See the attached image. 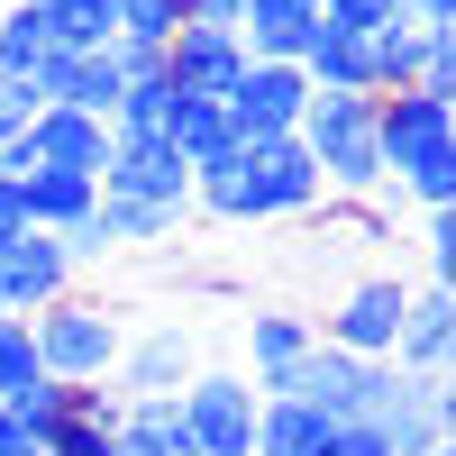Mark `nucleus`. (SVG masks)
Here are the masks:
<instances>
[{"mask_svg":"<svg viewBox=\"0 0 456 456\" xmlns=\"http://www.w3.org/2000/svg\"><path fill=\"white\" fill-rule=\"evenodd\" d=\"M37 110H46V101H37L28 83H10V73H0V146H10V137H28V119H37Z\"/></svg>","mask_w":456,"mask_h":456,"instance_id":"35","label":"nucleus"},{"mask_svg":"<svg viewBox=\"0 0 456 456\" xmlns=\"http://www.w3.org/2000/svg\"><path fill=\"white\" fill-rule=\"evenodd\" d=\"M320 19H338V28H393L411 10H402V0H320Z\"/></svg>","mask_w":456,"mask_h":456,"instance_id":"33","label":"nucleus"},{"mask_svg":"<svg viewBox=\"0 0 456 456\" xmlns=\"http://www.w3.org/2000/svg\"><path fill=\"white\" fill-rule=\"evenodd\" d=\"M183 429H192V456H256V384L228 365H201L192 384L174 393Z\"/></svg>","mask_w":456,"mask_h":456,"instance_id":"5","label":"nucleus"},{"mask_svg":"<svg viewBox=\"0 0 456 456\" xmlns=\"http://www.w3.org/2000/svg\"><path fill=\"white\" fill-rule=\"evenodd\" d=\"M402 311H411V283L384 265V274L347 283V292H338V301H329V311H320L311 329L329 338V347H347V356H374V365H384V356H393V329H402Z\"/></svg>","mask_w":456,"mask_h":456,"instance_id":"6","label":"nucleus"},{"mask_svg":"<svg viewBox=\"0 0 456 456\" xmlns=\"http://www.w3.org/2000/svg\"><path fill=\"white\" fill-rule=\"evenodd\" d=\"M46 456H119V447H110V420H73L64 411V420L46 429Z\"/></svg>","mask_w":456,"mask_h":456,"instance_id":"30","label":"nucleus"},{"mask_svg":"<svg viewBox=\"0 0 456 456\" xmlns=\"http://www.w3.org/2000/svg\"><path fill=\"white\" fill-rule=\"evenodd\" d=\"M301 73H311V92H374L365 28H338V19H320V28H311V46H301Z\"/></svg>","mask_w":456,"mask_h":456,"instance_id":"18","label":"nucleus"},{"mask_svg":"<svg viewBox=\"0 0 456 456\" xmlns=\"http://www.w3.org/2000/svg\"><path fill=\"white\" fill-rule=\"evenodd\" d=\"M447 265H456V219L429 210V228H420V283H447Z\"/></svg>","mask_w":456,"mask_h":456,"instance_id":"32","label":"nucleus"},{"mask_svg":"<svg viewBox=\"0 0 456 456\" xmlns=\"http://www.w3.org/2000/svg\"><path fill=\"white\" fill-rule=\"evenodd\" d=\"M374 374H384L374 356H347V347H329V338H320V347L301 356L265 402H311L320 420H365V411H374Z\"/></svg>","mask_w":456,"mask_h":456,"instance_id":"8","label":"nucleus"},{"mask_svg":"<svg viewBox=\"0 0 456 456\" xmlns=\"http://www.w3.org/2000/svg\"><path fill=\"white\" fill-rule=\"evenodd\" d=\"M311 228H320V256H374V247H393V219L374 201H320Z\"/></svg>","mask_w":456,"mask_h":456,"instance_id":"23","label":"nucleus"},{"mask_svg":"<svg viewBox=\"0 0 456 456\" xmlns=\"http://www.w3.org/2000/svg\"><path fill=\"white\" fill-rule=\"evenodd\" d=\"M19 192H28V228H73V219L101 201V183L92 174H64V165H37Z\"/></svg>","mask_w":456,"mask_h":456,"instance_id":"22","label":"nucleus"},{"mask_svg":"<svg viewBox=\"0 0 456 456\" xmlns=\"http://www.w3.org/2000/svg\"><path fill=\"white\" fill-rule=\"evenodd\" d=\"M0 411H10V420H19V429H28L37 447H46V429L64 420V384H28V393H10Z\"/></svg>","mask_w":456,"mask_h":456,"instance_id":"29","label":"nucleus"},{"mask_svg":"<svg viewBox=\"0 0 456 456\" xmlns=\"http://www.w3.org/2000/svg\"><path fill=\"white\" fill-rule=\"evenodd\" d=\"M420 55H429V28H420V19L365 28V64H374V92H420Z\"/></svg>","mask_w":456,"mask_h":456,"instance_id":"20","label":"nucleus"},{"mask_svg":"<svg viewBox=\"0 0 456 456\" xmlns=\"http://www.w3.org/2000/svg\"><path fill=\"white\" fill-rule=\"evenodd\" d=\"M256 456H265V447H256Z\"/></svg>","mask_w":456,"mask_h":456,"instance_id":"42","label":"nucleus"},{"mask_svg":"<svg viewBox=\"0 0 456 456\" xmlns=\"http://www.w3.org/2000/svg\"><path fill=\"white\" fill-rule=\"evenodd\" d=\"M374 429H384L393 456H420V447H447V374H402L384 365L374 374Z\"/></svg>","mask_w":456,"mask_h":456,"instance_id":"7","label":"nucleus"},{"mask_svg":"<svg viewBox=\"0 0 456 456\" xmlns=\"http://www.w3.org/2000/svg\"><path fill=\"white\" fill-rule=\"evenodd\" d=\"M28 338H37L46 384H110V374H119V347H128L119 311H110V301H92V292L46 301V311L28 320Z\"/></svg>","mask_w":456,"mask_h":456,"instance_id":"4","label":"nucleus"},{"mask_svg":"<svg viewBox=\"0 0 456 456\" xmlns=\"http://www.w3.org/2000/svg\"><path fill=\"white\" fill-rule=\"evenodd\" d=\"M311 28H320V10H301V0H247L238 46H247V64H301Z\"/></svg>","mask_w":456,"mask_h":456,"instance_id":"17","label":"nucleus"},{"mask_svg":"<svg viewBox=\"0 0 456 456\" xmlns=\"http://www.w3.org/2000/svg\"><path fill=\"white\" fill-rule=\"evenodd\" d=\"M37 19H46L55 55H92L119 37V0H37Z\"/></svg>","mask_w":456,"mask_h":456,"instance_id":"24","label":"nucleus"},{"mask_svg":"<svg viewBox=\"0 0 456 456\" xmlns=\"http://www.w3.org/2000/svg\"><path fill=\"white\" fill-rule=\"evenodd\" d=\"M101 201H128V210H192V165L174 156L165 137H137V146H110L101 165Z\"/></svg>","mask_w":456,"mask_h":456,"instance_id":"10","label":"nucleus"},{"mask_svg":"<svg viewBox=\"0 0 456 456\" xmlns=\"http://www.w3.org/2000/svg\"><path fill=\"white\" fill-rule=\"evenodd\" d=\"M292 137L311 146L329 201H374V192H384V156H374V92H311V110H301Z\"/></svg>","mask_w":456,"mask_h":456,"instance_id":"3","label":"nucleus"},{"mask_svg":"<svg viewBox=\"0 0 456 456\" xmlns=\"http://www.w3.org/2000/svg\"><path fill=\"white\" fill-rule=\"evenodd\" d=\"M46 55H55V37H46V19H37V0H10V10H0V73L28 83Z\"/></svg>","mask_w":456,"mask_h":456,"instance_id":"26","label":"nucleus"},{"mask_svg":"<svg viewBox=\"0 0 456 456\" xmlns=\"http://www.w3.org/2000/svg\"><path fill=\"white\" fill-rule=\"evenodd\" d=\"M329 192H320V165L301 137H265V146H228V156H210L192 174V210L201 219H311Z\"/></svg>","mask_w":456,"mask_h":456,"instance_id":"1","label":"nucleus"},{"mask_svg":"<svg viewBox=\"0 0 456 456\" xmlns=\"http://www.w3.org/2000/svg\"><path fill=\"white\" fill-rule=\"evenodd\" d=\"M55 247H64L73 274H83V265H101V256H119V219H110V201H92L73 228H55Z\"/></svg>","mask_w":456,"mask_h":456,"instance_id":"27","label":"nucleus"},{"mask_svg":"<svg viewBox=\"0 0 456 456\" xmlns=\"http://www.w3.org/2000/svg\"><path fill=\"white\" fill-rule=\"evenodd\" d=\"M301 10H320V0H301Z\"/></svg>","mask_w":456,"mask_h":456,"instance_id":"40","label":"nucleus"},{"mask_svg":"<svg viewBox=\"0 0 456 456\" xmlns=\"http://www.w3.org/2000/svg\"><path fill=\"white\" fill-rule=\"evenodd\" d=\"M320 456H393V447H384V429H374V420H338V429L320 438Z\"/></svg>","mask_w":456,"mask_h":456,"instance_id":"34","label":"nucleus"},{"mask_svg":"<svg viewBox=\"0 0 456 456\" xmlns=\"http://www.w3.org/2000/svg\"><path fill=\"white\" fill-rule=\"evenodd\" d=\"M374 156L393 201L447 210L456 201V101L438 92H374Z\"/></svg>","mask_w":456,"mask_h":456,"instance_id":"2","label":"nucleus"},{"mask_svg":"<svg viewBox=\"0 0 456 456\" xmlns=\"http://www.w3.org/2000/svg\"><path fill=\"white\" fill-rule=\"evenodd\" d=\"M174 83H165V64L156 73H128V92H119V110H110V137H119V146H137V137H165L174 128Z\"/></svg>","mask_w":456,"mask_h":456,"instance_id":"21","label":"nucleus"},{"mask_svg":"<svg viewBox=\"0 0 456 456\" xmlns=\"http://www.w3.org/2000/svg\"><path fill=\"white\" fill-rule=\"evenodd\" d=\"M447 356H456V292H447V283H411V311H402V329H393V356H384V365H402V374H447Z\"/></svg>","mask_w":456,"mask_h":456,"instance_id":"14","label":"nucleus"},{"mask_svg":"<svg viewBox=\"0 0 456 456\" xmlns=\"http://www.w3.org/2000/svg\"><path fill=\"white\" fill-rule=\"evenodd\" d=\"M311 347H320V329L301 320V311H256V320H247V384H256V393H274Z\"/></svg>","mask_w":456,"mask_h":456,"instance_id":"16","label":"nucleus"},{"mask_svg":"<svg viewBox=\"0 0 456 456\" xmlns=\"http://www.w3.org/2000/svg\"><path fill=\"white\" fill-rule=\"evenodd\" d=\"M10 228H28V192H19L10 174H0V238H10Z\"/></svg>","mask_w":456,"mask_h":456,"instance_id":"37","label":"nucleus"},{"mask_svg":"<svg viewBox=\"0 0 456 456\" xmlns=\"http://www.w3.org/2000/svg\"><path fill=\"white\" fill-rule=\"evenodd\" d=\"M73 292V265H64V247H55V228H10L0 238V311L10 320H37L46 301H64Z\"/></svg>","mask_w":456,"mask_h":456,"instance_id":"12","label":"nucleus"},{"mask_svg":"<svg viewBox=\"0 0 456 456\" xmlns=\"http://www.w3.org/2000/svg\"><path fill=\"white\" fill-rule=\"evenodd\" d=\"M238 73H247L238 28H174V46H165V83H174L183 101H228V92H238Z\"/></svg>","mask_w":456,"mask_h":456,"instance_id":"13","label":"nucleus"},{"mask_svg":"<svg viewBox=\"0 0 456 456\" xmlns=\"http://www.w3.org/2000/svg\"><path fill=\"white\" fill-rule=\"evenodd\" d=\"M28 384H46V365H37V338H28V320L0 311V402L28 393Z\"/></svg>","mask_w":456,"mask_h":456,"instance_id":"28","label":"nucleus"},{"mask_svg":"<svg viewBox=\"0 0 456 456\" xmlns=\"http://www.w3.org/2000/svg\"><path fill=\"white\" fill-rule=\"evenodd\" d=\"M110 447H119V456H192V429H183L174 402H119Z\"/></svg>","mask_w":456,"mask_h":456,"instance_id":"19","label":"nucleus"},{"mask_svg":"<svg viewBox=\"0 0 456 456\" xmlns=\"http://www.w3.org/2000/svg\"><path fill=\"white\" fill-rule=\"evenodd\" d=\"M420 456H456V447H420Z\"/></svg>","mask_w":456,"mask_h":456,"instance_id":"39","label":"nucleus"},{"mask_svg":"<svg viewBox=\"0 0 456 456\" xmlns=\"http://www.w3.org/2000/svg\"><path fill=\"white\" fill-rule=\"evenodd\" d=\"M174 10H183V28H238L247 0H174Z\"/></svg>","mask_w":456,"mask_h":456,"instance_id":"36","label":"nucleus"},{"mask_svg":"<svg viewBox=\"0 0 456 456\" xmlns=\"http://www.w3.org/2000/svg\"><path fill=\"white\" fill-rule=\"evenodd\" d=\"M165 146H174V156L201 174L210 156H228V146H238V128H228V110H219V101H174V128H165Z\"/></svg>","mask_w":456,"mask_h":456,"instance_id":"25","label":"nucleus"},{"mask_svg":"<svg viewBox=\"0 0 456 456\" xmlns=\"http://www.w3.org/2000/svg\"><path fill=\"white\" fill-rule=\"evenodd\" d=\"M110 219H119V247H165L174 228H183L174 210H128V201H110Z\"/></svg>","mask_w":456,"mask_h":456,"instance_id":"31","label":"nucleus"},{"mask_svg":"<svg viewBox=\"0 0 456 456\" xmlns=\"http://www.w3.org/2000/svg\"><path fill=\"white\" fill-rule=\"evenodd\" d=\"M201 374V338H192V320H156V329H137L128 347H119V402H174L183 384Z\"/></svg>","mask_w":456,"mask_h":456,"instance_id":"9","label":"nucleus"},{"mask_svg":"<svg viewBox=\"0 0 456 456\" xmlns=\"http://www.w3.org/2000/svg\"><path fill=\"white\" fill-rule=\"evenodd\" d=\"M219 110H228V128H238V146L292 137V128H301V110H311V73H301V64H247V73H238V92H228Z\"/></svg>","mask_w":456,"mask_h":456,"instance_id":"11","label":"nucleus"},{"mask_svg":"<svg viewBox=\"0 0 456 456\" xmlns=\"http://www.w3.org/2000/svg\"><path fill=\"white\" fill-rule=\"evenodd\" d=\"M0 10H10V0H0Z\"/></svg>","mask_w":456,"mask_h":456,"instance_id":"41","label":"nucleus"},{"mask_svg":"<svg viewBox=\"0 0 456 456\" xmlns=\"http://www.w3.org/2000/svg\"><path fill=\"white\" fill-rule=\"evenodd\" d=\"M28 146H37V165H64V174H92L101 183V165H110V119H92V110H37L28 119Z\"/></svg>","mask_w":456,"mask_h":456,"instance_id":"15","label":"nucleus"},{"mask_svg":"<svg viewBox=\"0 0 456 456\" xmlns=\"http://www.w3.org/2000/svg\"><path fill=\"white\" fill-rule=\"evenodd\" d=\"M402 10L420 19V28H456V0H402Z\"/></svg>","mask_w":456,"mask_h":456,"instance_id":"38","label":"nucleus"}]
</instances>
